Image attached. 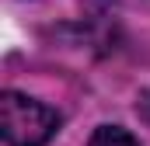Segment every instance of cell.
Returning <instances> with one entry per match:
<instances>
[{
    "label": "cell",
    "mask_w": 150,
    "mask_h": 146,
    "mask_svg": "<svg viewBox=\"0 0 150 146\" xmlns=\"http://www.w3.org/2000/svg\"><path fill=\"white\" fill-rule=\"evenodd\" d=\"M59 111L28 94L4 91L0 94V136L7 146H45L59 132Z\"/></svg>",
    "instance_id": "1"
},
{
    "label": "cell",
    "mask_w": 150,
    "mask_h": 146,
    "mask_svg": "<svg viewBox=\"0 0 150 146\" xmlns=\"http://www.w3.org/2000/svg\"><path fill=\"white\" fill-rule=\"evenodd\" d=\"M87 146H140V143L126 129H119V125H101V129H94V136H91Z\"/></svg>",
    "instance_id": "2"
},
{
    "label": "cell",
    "mask_w": 150,
    "mask_h": 146,
    "mask_svg": "<svg viewBox=\"0 0 150 146\" xmlns=\"http://www.w3.org/2000/svg\"><path fill=\"white\" fill-rule=\"evenodd\" d=\"M136 108L143 111V118H147V122H150V91H147V94H143V98H140V105H136Z\"/></svg>",
    "instance_id": "3"
}]
</instances>
